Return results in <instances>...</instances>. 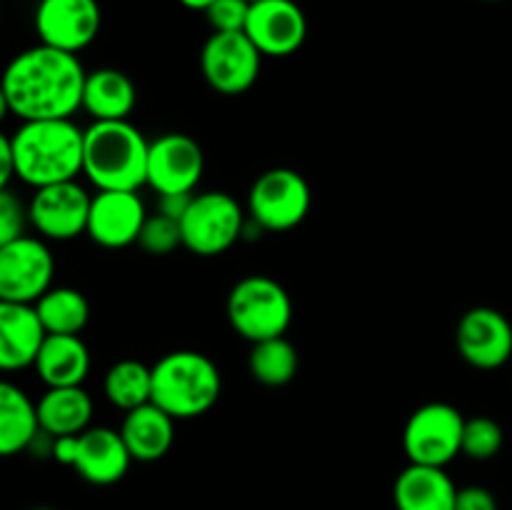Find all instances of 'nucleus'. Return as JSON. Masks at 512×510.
Instances as JSON below:
<instances>
[{
  "mask_svg": "<svg viewBox=\"0 0 512 510\" xmlns=\"http://www.w3.org/2000/svg\"><path fill=\"white\" fill-rule=\"evenodd\" d=\"M83 63L78 55L50 45L23 50L8 63L3 75L5 110L20 120H63L83 108L85 90Z\"/></svg>",
  "mask_w": 512,
  "mask_h": 510,
  "instance_id": "obj_1",
  "label": "nucleus"
},
{
  "mask_svg": "<svg viewBox=\"0 0 512 510\" xmlns=\"http://www.w3.org/2000/svg\"><path fill=\"white\" fill-rule=\"evenodd\" d=\"M15 158V178L33 185L68 183L83 173L85 130L70 118L63 120H25L10 135Z\"/></svg>",
  "mask_w": 512,
  "mask_h": 510,
  "instance_id": "obj_2",
  "label": "nucleus"
},
{
  "mask_svg": "<svg viewBox=\"0 0 512 510\" xmlns=\"http://www.w3.org/2000/svg\"><path fill=\"white\" fill-rule=\"evenodd\" d=\"M150 140L130 120H93L85 128L83 175L98 190L148 185Z\"/></svg>",
  "mask_w": 512,
  "mask_h": 510,
  "instance_id": "obj_3",
  "label": "nucleus"
},
{
  "mask_svg": "<svg viewBox=\"0 0 512 510\" xmlns=\"http://www.w3.org/2000/svg\"><path fill=\"white\" fill-rule=\"evenodd\" d=\"M223 393V378L213 360L198 350H173L153 365V403L175 420L208 413Z\"/></svg>",
  "mask_w": 512,
  "mask_h": 510,
  "instance_id": "obj_4",
  "label": "nucleus"
},
{
  "mask_svg": "<svg viewBox=\"0 0 512 510\" xmlns=\"http://www.w3.org/2000/svg\"><path fill=\"white\" fill-rule=\"evenodd\" d=\"M228 320L235 333L250 343L280 338L293 320V300L278 280L248 275L230 290Z\"/></svg>",
  "mask_w": 512,
  "mask_h": 510,
  "instance_id": "obj_5",
  "label": "nucleus"
},
{
  "mask_svg": "<svg viewBox=\"0 0 512 510\" xmlns=\"http://www.w3.org/2000/svg\"><path fill=\"white\" fill-rule=\"evenodd\" d=\"M310 203L313 195L308 180L290 168L265 170L248 193L250 220L260 230H273V233L298 228L308 218Z\"/></svg>",
  "mask_w": 512,
  "mask_h": 510,
  "instance_id": "obj_6",
  "label": "nucleus"
},
{
  "mask_svg": "<svg viewBox=\"0 0 512 510\" xmlns=\"http://www.w3.org/2000/svg\"><path fill=\"white\" fill-rule=\"evenodd\" d=\"M183 245L195 255L213 258L238 243L245 230V215L238 200L220 190L195 195L188 213L180 220Z\"/></svg>",
  "mask_w": 512,
  "mask_h": 510,
  "instance_id": "obj_7",
  "label": "nucleus"
},
{
  "mask_svg": "<svg viewBox=\"0 0 512 510\" xmlns=\"http://www.w3.org/2000/svg\"><path fill=\"white\" fill-rule=\"evenodd\" d=\"M465 418L450 403H425L408 418L403 450L410 463L445 468L463 453Z\"/></svg>",
  "mask_w": 512,
  "mask_h": 510,
  "instance_id": "obj_8",
  "label": "nucleus"
},
{
  "mask_svg": "<svg viewBox=\"0 0 512 510\" xmlns=\"http://www.w3.org/2000/svg\"><path fill=\"white\" fill-rule=\"evenodd\" d=\"M55 260L48 245L38 238L0 245V300L35 305L50 290Z\"/></svg>",
  "mask_w": 512,
  "mask_h": 510,
  "instance_id": "obj_9",
  "label": "nucleus"
},
{
  "mask_svg": "<svg viewBox=\"0 0 512 510\" xmlns=\"http://www.w3.org/2000/svg\"><path fill=\"white\" fill-rule=\"evenodd\" d=\"M263 53L243 33H213L200 50V70L220 95H243L260 75Z\"/></svg>",
  "mask_w": 512,
  "mask_h": 510,
  "instance_id": "obj_10",
  "label": "nucleus"
},
{
  "mask_svg": "<svg viewBox=\"0 0 512 510\" xmlns=\"http://www.w3.org/2000/svg\"><path fill=\"white\" fill-rule=\"evenodd\" d=\"M103 10L98 0H40L35 33L40 43L78 55L100 33Z\"/></svg>",
  "mask_w": 512,
  "mask_h": 510,
  "instance_id": "obj_11",
  "label": "nucleus"
},
{
  "mask_svg": "<svg viewBox=\"0 0 512 510\" xmlns=\"http://www.w3.org/2000/svg\"><path fill=\"white\" fill-rule=\"evenodd\" d=\"M90 198L78 180L45 185L28 203L30 225L48 240H73L88 230Z\"/></svg>",
  "mask_w": 512,
  "mask_h": 510,
  "instance_id": "obj_12",
  "label": "nucleus"
},
{
  "mask_svg": "<svg viewBox=\"0 0 512 510\" xmlns=\"http://www.w3.org/2000/svg\"><path fill=\"white\" fill-rule=\"evenodd\" d=\"M203 170V148L190 135L165 133L150 143L148 185L158 195L195 193Z\"/></svg>",
  "mask_w": 512,
  "mask_h": 510,
  "instance_id": "obj_13",
  "label": "nucleus"
},
{
  "mask_svg": "<svg viewBox=\"0 0 512 510\" xmlns=\"http://www.w3.org/2000/svg\"><path fill=\"white\" fill-rule=\"evenodd\" d=\"M455 345L460 358L478 370L503 368L512 358V325L500 310H468L455 330Z\"/></svg>",
  "mask_w": 512,
  "mask_h": 510,
  "instance_id": "obj_14",
  "label": "nucleus"
},
{
  "mask_svg": "<svg viewBox=\"0 0 512 510\" xmlns=\"http://www.w3.org/2000/svg\"><path fill=\"white\" fill-rule=\"evenodd\" d=\"M245 35L268 58H285L303 48L308 18L295 0H258L250 5Z\"/></svg>",
  "mask_w": 512,
  "mask_h": 510,
  "instance_id": "obj_15",
  "label": "nucleus"
},
{
  "mask_svg": "<svg viewBox=\"0 0 512 510\" xmlns=\"http://www.w3.org/2000/svg\"><path fill=\"white\" fill-rule=\"evenodd\" d=\"M145 218L148 213H145L138 190H98L90 203L85 233L103 248H128V245L138 243Z\"/></svg>",
  "mask_w": 512,
  "mask_h": 510,
  "instance_id": "obj_16",
  "label": "nucleus"
},
{
  "mask_svg": "<svg viewBox=\"0 0 512 510\" xmlns=\"http://www.w3.org/2000/svg\"><path fill=\"white\" fill-rule=\"evenodd\" d=\"M133 455L120 430L88 428L75 435V450L70 468L90 485H113L125 478Z\"/></svg>",
  "mask_w": 512,
  "mask_h": 510,
  "instance_id": "obj_17",
  "label": "nucleus"
},
{
  "mask_svg": "<svg viewBox=\"0 0 512 510\" xmlns=\"http://www.w3.org/2000/svg\"><path fill=\"white\" fill-rule=\"evenodd\" d=\"M48 330L35 305L0 300V368L23 370L35 365Z\"/></svg>",
  "mask_w": 512,
  "mask_h": 510,
  "instance_id": "obj_18",
  "label": "nucleus"
},
{
  "mask_svg": "<svg viewBox=\"0 0 512 510\" xmlns=\"http://www.w3.org/2000/svg\"><path fill=\"white\" fill-rule=\"evenodd\" d=\"M458 490L445 468L410 463L395 478L393 503L398 510H455Z\"/></svg>",
  "mask_w": 512,
  "mask_h": 510,
  "instance_id": "obj_19",
  "label": "nucleus"
},
{
  "mask_svg": "<svg viewBox=\"0 0 512 510\" xmlns=\"http://www.w3.org/2000/svg\"><path fill=\"white\" fill-rule=\"evenodd\" d=\"M120 435H123L133 460L155 463V460L165 458L168 450L173 448L175 418L155 403H145L125 413Z\"/></svg>",
  "mask_w": 512,
  "mask_h": 510,
  "instance_id": "obj_20",
  "label": "nucleus"
},
{
  "mask_svg": "<svg viewBox=\"0 0 512 510\" xmlns=\"http://www.w3.org/2000/svg\"><path fill=\"white\" fill-rule=\"evenodd\" d=\"M33 368L48 388L83 385L90 373V350L80 335H48Z\"/></svg>",
  "mask_w": 512,
  "mask_h": 510,
  "instance_id": "obj_21",
  "label": "nucleus"
},
{
  "mask_svg": "<svg viewBox=\"0 0 512 510\" xmlns=\"http://www.w3.org/2000/svg\"><path fill=\"white\" fill-rule=\"evenodd\" d=\"M138 93L130 75L118 68H98L88 73L83 90V110L93 120H128Z\"/></svg>",
  "mask_w": 512,
  "mask_h": 510,
  "instance_id": "obj_22",
  "label": "nucleus"
},
{
  "mask_svg": "<svg viewBox=\"0 0 512 510\" xmlns=\"http://www.w3.org/2000/svg\"><path fill=\"white\" fill-rule=\"evenodd\" d=\"M40 428L53 438L80 435L90 428L93 418V400L83 385L73 388H48L38 400Z\"/></svg>",
  "mask_w": 512,
  "mask_h": 510,
  "instance_id": "obj_23",
  "label": "nucleus"
},
{
  "mask_svg": "<svg viewBox=\"0 0 512 510\" xmlns=\"http://www.w3.org/2000/svg\"><path fill=\"white\" fill-rule=\"evenodd\" d=\"M38 403L28 398L18 385H0V453L15 455L30 448L40 433Z\"/></svg>",
  "mask_w": 512,
  "mask_h": 510,
  "instance_id": "obj_24",
  "label": "nucleus"
},
{
  "mask_svg": "<svg viewBox=\"0 0 512 510\" xmlns=\"http://www.w3.org/2000/svg\"><path fill=\"white\" fill-rule=\"evenodd\" d=\"M105 398L115 405L118 410L140 408L145 403H153V368L133 358L118 360L110 365L103 380Z\"/></svg>",
  "mask_w": 512,
  "mask_h": 510,
  "instance_id": "obj_25",
  "label": "nucleus"
},
{
  "mask_svg": "<svg viewBox=\"0 0 512 510\" xmlns=\"http://www.w3.org/2000/svg\"><path fill=\"white\" fill-rule=\"evenodd\" d=\"M48 335H80L90 320V305L75 288H50L35 303Z\"/></svg>",
  "mask_w": 512,
  "mask_h": 510,
  "instance_id": "obj_26",
  "label": "nucleus"
},
{
  "mask_svg": "<svg viewBox=\"0 0 512 510\" xmlns=\"http://www.w3.org/2000/svg\"><path fill=\"white\" fill-rule=\"evenodd\" d=\"M248 365L250 375H253L258 383L268 385V388H280V385H288L290 380L295 378L300 358L295 345L280 335V338L253 343Z\"/></svg>",
  "mask_w": 512,
  "mask_h": 510,
  "instance_id": "obj_27",
  "label": "nucleus"
},
{
  "mask_svg": "<svg viewBox=\"0 0 512 510\" xmlns=\"http://www.w3.org/2000/svg\"><path fill=\"white\" fill-rule=\"evenodd\" d=\"M505 433L498 420L488 415H475L465 418L463 430V455L470 460H493L503 450Z\"/></svg>",
  "mask_w": 512,
  "mask_h": 510,
  "instance_id": "obj_28",
  "label": "nucleus"
},
{
  "mask_svg": "<svg viewBox=\"0 0 512 510\" xmlns=\"http://www.w3.org/2000/svg\"><path fill=\"white\" fill-rule=\"evenodd\" d=\"M138 245L148 255H170L178 245H183L180 220L168 218L163 213L148 215L143 223V230H140Z\"/></svg>",
  "mask_w": 512,
  "mask_h": 510,
  "instance_id": "obj_29",
  "label": "nucleus"
},
{
  "mask_svg": "<svg viewBox=\"0 0 512 510\" xmlns=\"http://www.w3.org/2000/svg\"><path fill=\"white\" fill-rule=\"evenodd\" d=\"M28 223V205H23V200L10 188H0V245L23 238Z\"/></svg>",
  "mask_w": 512,
  "mask_h": 510,
  "instance_id": "obj_30",
  "label": "nucleus"
},
{
  "mask_svg": "<svg viewBox=\"0 0 512 510\" xmlns=\"http://www.w3.org/2000/svg\"><path fill=\"white\" fill-rule=\"evenodd\" d=\"M250 5L253 3L248 0H215L205 10V18H208L213 33H243L248 25Z\"/></svg>",
  "mask_w": 512,
  "mask_h": 510,
  "instance_id": "obj_31",
  "label": "nucleus"
},
{
  "mask_svg": "<svg viewBox=\"0 0 512 510\" xmlns=\"http://www.w3.org/2000/svg\"><path fill=\"white\" fill-rule=\"evenodd\" d=\"M455 510H498V500L483 485H465L458 490Z\"/></svg>",
  "mask_w": 512,
  "mask_h": 510,
  "instance_id": "obj_32",
  "label": "nucleus"
},
{
  "mask_svg": "<svg viewBox=\"0 0 512 510\" xmlns=\"http://www.w3.org/2000/svg\"><path fill=\"white\" fill-rule=\"evenodd\" d=\"M195 193H168L158 195V213L168 215L173 220H183L188 213L190 203H193Z\"/></svg>",
  "mask_w": 512,
  "mask_h": 510,
  "instance_id": "obj_33",
  "label": "nucleus"
},
{
  "mask_svg": "<svg viewBox=\"0 0 512 510\" xmlns=\"http://www.w3.org/2000/svg\"><path fill=\"white\" fill-rule=\"evenodd\" d=\"M13 178H15L13 145H10V135H3V138H0V188H8Z\"/></svg>",
  "mask_w": 512,
  "mask_h": 510,
  "instance_id": "obj_34",
  "label": "nucleus"
},
{
  "mask_svg": "<svg viewBox=\"0 0 512 510\" xmlns=\"http://www.w3.org/2000/svg\"><path fill=\"white\" fill-rule=\"evenodd\" d=\"M178 3L183 5V8L195 10V13H205V10H208L215 0H178Z\"/></svg>",
  "mask_w": 512,
  "mask_h": 510,
  "instance_id": "obj_35",
  "label": "nucleus"
},
{
  "mask_svg": "<svg viewBox=\"0 0 512 510\" xmlns=\"http://www.w3.org/2000/svg\"><path fill=\"white\" fill-rule=\"evenodd\" d=\"M33 510H55V508H45V505H43V508H33Z\"/></svg>",
  "mask_w": 512,
  "mask_h": 510,
  "instance_id": "obj_36",
  "label": "nucleus"
},
{
  "mask_svg": "<svg viewBox=\"0 0 512 510\" xmlns=\"http://www.w3.org/2000/svg\"><path fill=\"white\" fill-rule=\"evenodd\" d=\"M248 3H258V0H248Z\"/></svg>",
  "mask_w": 512,
  "mask_h": 510,
  "instance_id": "obj_37",
  "label": "nucleus"
}]
</instances>
